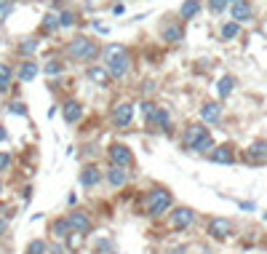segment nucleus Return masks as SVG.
<instances>
[{
	"instance_id": "1",
	"label": "nucleus",
	"mask_w": 267,
	"mask_h": 254,
	"mask_svg": "<svg viewBox=\"0 0 267 254\" xmlns=\"http://www.w3.org/2000/svg\"><path fill=\"white\" fill-rule=\"evenodd\" d=\"M102 59H104V67L107 73L112 75V80H123L126 75L131 73V54L126 45L120 43H110L102 49Z\"/></svg>"
},
{
	"instance_id": "2",
	"label": "nucleus",
	"mask_w": 267,
	"mask_h": 254,
	"mask_svg": "<svg viewBox=\"0 0 267 254\" xmlns=\"http://www.w3.org/2000/svg\"><path fill=\"white\" fill-rule=\"evenodd\" d=\"M171 206H174V195H171L168 188H153L147 193V198H144V212H147V217H153V219L168 214Z\"/></svg>"
},
{
	"instance_id": "3",
	"label": "nucleus",
	"mask_w": 267,
	"mask_h": 254,
	"mask_svg": "<svg viewBox=\"0 0 267 254\" xmlns=\"http://www.w3.org/2000/svg\"><path fill=\"white\" fill-rule=\"evenodd\" d=\"M67 56L72 62H94L99 56V43L88 35H78L67 43Z\"/></svg>"
},
{
	"instance_id": "4",
	"label": "nucleus",
	"mask_w": 267,
	"mask_h": 254,
	"mask_svg": "<svg viewBox=\"0 0 267 254\" xmlns=\"http://www.w3.org/2000/svg\"><path fill=\"white\" fill-rule=\"evenodd\" d=\"M67 222H69V227H72V233H75V236H86V233H91V230H94L91 214L83 212V209L69 212V214H67Z\"/></svg>"
},
{
	"instance_id": "5",
	"label": "nucleus",
	"mask_w": 267,
	"mask_h": 254,
	"mask_svg": "<svg viewBox=\"0 0 267 254\" xmlns=\"http://www.w3.org/2000/svg\"><path fill=\"white\" fill-rule=\"evenodd\" d=\"M107 158H110V164H112V166H123V169H129V166L134 164V153H131V147H129V145H120V142L110 145Z\"/></svg>"
},
{
	"instance_id": "6",
	"label": "nucleus",
	"mask_w": 267,
	"mask_h": 254,
	"mask_svg": "<svg viewBox=\"0 0 267 254\" xmlns=\"http://www.w3.org/2000/svg\"><path fill=\"white\" fill-rule=\"evenodd\" d=\"M168 225L174 230H187V227L195 225V212L187 209V206H177V209L168 214Z\"/></svg>"
},
{
	"instance_id": "7",
	"label": "nucleus",
	"mask_w": 267,
	"mask_h": 254,
	"mask_svg": "<svg viewBox=\"0 0 267 254\" xmlns=\"http://www.w3.org/2000/svg\"><path fill=\"white\" fill-rule=\"evenodd\" d=\"M208 236L214 241H227L233 236V222L227 217H211L208 219Z\"/></svg>"
},
{
	"instance_id": "8",
	"label": "nucleus",
	"mask_w": 267,
	"mask_h": 254,
	"mask_svg": "<svg viewBox=\"0 0 267 254\" xmlns=\"http://www.w3.org/2000/svg\"><path fill=\"white\" fill-rule=\"evenodd\" d=\"M206 134H208L206 123H190L187 129H184V134H182V147H184V150H190V153H192V147L198 145Z\"/></svg>"
},
{
	"instance_id": "9",
	"label": "nucleus",
	"mask_w": 267,
	"mask_h": 254,
	"mask_svg": "<svg viewBox=\"0 0 267 254\" xmlns=\"http://www.w3.org/2000/svg\"><path fill=\"white\" fill-rule=\"evenodd\" d=\"M131 121H134V105L131 102H118L112 107V126L115 129H126Z\"/></svg>"
},
{
	"instance_id": "10",
	"label": "nucleus",
	"mask_w": 267,
	"mask_h": 254,
	"mask_svg": "<svg viewBox=\"0 0 267 254\" xmlns=\"http://www.w3.org/2000/svg\"><path fill=\"white\" fill-rule=\"evenodd\" d=\"M246 160L251 166H264L267 164V140H257L251 142L246 150Z\"/></svg>"
},
{
	"instance_id": "11",
	"label": "nucleus",
	"mask_w": 267,
	"mask_h": 254,
	"mask_svg": "<svg viewBox=\"0 0 267 254\" xmlns=\"http://www.w3.org/2000/svg\"><path fill=\"white\" fill-rule=\"evenodd\" d=\"M160 38H163L166 43H182L184 40V27H182V21H163V27H160Z\"/></svg>"
},
{
	"instance_id": "12",
	"label": "nucleus",
	"mask_w": 267,
	"mask_h": 254,
	"mask_svg": "<svg viewBox=\"0 0 267 254\" xmlns=\"http://www.w3.org/2000/svg\"><path fill=\"white\" fill-rule=\"evenodd\" d=\"M80 184L83 188H96V184L102 182V169L96 164H86L83 169H80V174H78Z\"/></svg>"
},
{
	"instance_id": "13",
	"label": "nucleus",
	"mask_w": 267,
	"mask_h": 254,
	"mask_svg": "<svg viewBox=\"0 0 267 254\" xmlns=\"http://www.w3.org/2000/svg\"><path fill=\"white\" fill-rule=\"evenodd\" d=\"M208 160L222 164V166L235 164V150H233V145H219V147H214L211 153H208Z\"/></svg>"
},
{
	"instance_id": "14",
	"label": "nucleus",
	"mask_w": 267,
	"mask_h": 254,
	"mask_svg": "<svg viewBox=\"0 0 267 254\" xmlns=\"http://www.w3.org/2000/svg\"><path fill=\"white\" fill-rule=\"evenodd\" d=\"M86 75H88L91 83L99 86V88H107L110 80H112V75L107 73V67H104V64H91L88 70H86Z\"/></svg>"
},
{
	"instance_id": "15",
	"label": "nucleus",
	"mask_w": 267,
	"mask_h": 254,
	"mask_svg": "<svg viewBox=\"0 0 267 254\" xmlns=\"http://www.w3.org/2000/svg\"><path fill=\"white\" fill-rule=\"evenodd\" d=\"M230 14H233V21H249L254 16L251 0H235V3H230Z\"/></svg>"
},
{
	"instance_id": "16",
	"label": "nucleus",
	"mask_w": 267,
	"mask_h": 254,
	"mask_svg": "<svg viewBox=\"0 0 267 254\" xmlns=\"http://www.w3.org/2000/svg\"><path fill=\"white\" fill-rule=\"evenodd\" d=\"M38 73H43V67L35 62V59H25L19 64V70H16V78L21 80V83H30V80L38 78Z\"/></svg>"
},
{
	"instance_id": "17",
	"label": "nucleus",
	"mask_w": 267,
	"mask_h": 254,
	"mask_svg": "<svg viewBox=\"0 0 267 254\" xmlns=\"http://www.w3.org/2000/svg\"><path fill=\"white\" fill-rule=\"evenodd\" d=\"M62 115H64V121L69 126H75L80 118H83V105H80L78 99H67L64 105H62Z\"/></svg>"
},
{
	"instance_id": "18",
	"label": "nucleus",
	"mask_w": 267,
	"mask_h": 254,
	"mask_svg": "<svg viewBox=\"0 0 267 254\" xmlns=\"http://www.w3.org/2000/svg\"><path fill=\"white\" fill-rule=\"evenodd\" d=\"M104 177H107L110 188H126V184H129V171H126L123 166H112L110 164V169L104 171Z\"/></svg>"
},
{
	"instance_id": "19",
	"label": "nucleus",
	"mask_w": 267,
	"mask_h": 254,
	"mask_svg": "<svg viewBox=\"0 0 267 254\" xmlns=\"http://www.w3.org/2000/svg\"><path fill=\"white\" fill-rule=\"evenodd\" d=\"M219 118H222V105H219V102H206L201 107V121L203 123H219Z\"/></svg>"
},
{
	"instance_id": "20",
	"label": "nucleus",
	"mask_w": 267,
	"mask_h": 254,
	"mask_svg": "<svg viewBox=\"0 0 267 254\" xmlns=\"http://www.w3.org/2000/svg\"><path fill=\"white\" fill-rule=\"evenodd\" d=\"M150 126L158 129V131H168L171 129V112L166 107H158L155 115H153V121H150Z\"/></svg>"
},
{
	"instance_id": "21",
	"label": "nucleus",
	"mask_w": 267,
	"mask_h": 254,
	"mask_svg": "<svg viewBox=\"0 0 267 254\" xmlns=\"http://www.w3.org/2000/svg\"><path fill=\"white\" fill-rule=\"evenodd\" d=\"M198 14H201V0H184V3H182V8H179V16H182L184 21L195 19Z\"/></svg>"
},
{
	"instance_id": "22",
	"label": "nucleus",
	"mask_w": 267,
	"mask_h": 254,
	"mask_svg": "<svg viewBox=\"0 0 267 254\" xmlns=\"http://www.w3.org/2000/svg\"><path fill=\"white\" fill-rule=\"evenodd\" d=\"M233 91H235V78H233V75H225V78L216 83V94L222 97V99H227Z\"/></svg>"
},
{
	"instance_id": "23",
	"label": "nucleus",
	"mask_w": 267,
	"mask_h": 254,
	"mask_svg": "<svg viewBox=\"0 0 267 254\" xmlns=\"http://www.w3.org/2000/svg\"><path fill=\"white\" fill-rule=\"evenodd\" d=\"M11 78H14V70L6 62H0V94H6L11 88Z\"/></svg>"
},
{
	"instance_id": "24",
	"label": "nucleus",
	"mask_w": 267,
	"mask_h": 254,
	"mask_svg": "<svg viewBox=\"0 0 267 254\" xmlns=\"http://www.w3.org/2000/svg\"><path fill=\"white\" fill-rule=\"evenodd\" d=\"M56 30H62L59 14H56V11H48V14L43 16V32H56Z\"/></svg>"
},
{
	"instance_id": "25",
	"label": "nucleus",
	"mask_w": 267,
	"mask_h": 254,
	"mask_svg": "<svg viewBox=\"0 0 267 254\" xmlns=\"http://www.w3.org/2000/svg\"><path fill=\"white\" fill-rule=\"evenodd\" d=\"M35 51H38V38H25L16 45V54H21V56H32Z\"/></svg>"
},
{
	"instance_id": "26",
	"label": "nucleus",
	"mask_w": 267,
	"mask_h": 254,
	"mask_svg": "<svg viewBox=\"0 0 267 254\" xmlns=\"http://www.w3.org/2000/svg\"><path fill=\"white\" fill-rule=\"evenodd\" d=\"M214 147H216V145H214V136H211V134H206L203 140H201L198 145L192 147V153H198V155H208V153H211Z\"/></svg>"
},
{
	"instance_id": "27",
	"label": "nucleus",
	"mask_w": 267,
	"mask_h": 254,
	"mask_svg": "<svg viewBox=\"0 0 267 254\" xmlns=\"http://www.w3.org/2000/svg\"><path fill=\"white\" fill-rule=\"evenodd\" d=\"M51 230H54L56 238H69V233H72V227H69L67 217H64V219H56V222L51 225Z\"/></svg>"
},
{
	"instance_id": "28",
	"label": "nucleus",
	"mask_w": 267,
	"mask_h": 254,
	"mask_svg": "<svg viewBox=\"0 0 267 254\" xmlns=\"http://www.w3.org/2000/svg\"><path fill=\"white\" fill-rule=\"evenodd\" d=\"M78 14L75 11H69V8H64V11H59V25H62V30H67V27H75L78 25Z\"/></svg>"
},
{
	"instance_id": "29",
	"label": "nucleus",
	"mask_w": 267,
	"mask_h": 254,
	"mask_svg": "<svg viewBox=\"0 0 267 254\" xmlns=\"http://www.w3.org/2000/svg\"><path fill=\"white\" fill-rule=\"evenodd\" d=\"M219 32H222L225 40H233V38H238V32H240V21H225Z\"/></svg>"
},
{
	"instance_id": "30",
	"label": "nucleus",
	"mask_w": 267,
	"mask_h": 254,
	"mask_svg": "<svg viewBox=\"0 0 267 254\" xmlns=\"http://www.w3.org/2000/svg\"><path fill=\"white\" fill-rule=\"evenodd\" d=\"M25 254H48V244H45L43 238H35V241H30V244H27Z\"/></svg>"
},
{
	"instance_id": "31",
	"label": "nucleus",
	"mask_w": 267,
	"mask_h": 254,
	"mask_svg": "<svg viewBox=\"0 0 267 254\" xmlns=\"http://www.w3.org/2000/svg\"><path fill=\"white\" fill-rule=\"evenodd\" d=\"M155 110H158V105L155 102H150V99H144L142 105H139V112H142V118H144V123H150L153 121V115H155Z\"/></svg>"
},
{
	"instance_id": "32",
	"label": "nucleus",
	"mask_w": 267,
	"mask_h": 254,
	"mask_svg": "<svg viewBox=\"0 0 267 254\" xmlns=\"http://www.w3.org/2000/svg\"><path fill=\"white\" fill-rule=\"evenodd\" d=\"M62 70H64V64H62V62H56V59H51V62H45V64H43V73H45V75H51V78H54V75H62Z\"/></svg>"
},
{
	"instance_id": "33",
	"label": "nucleus",
	"mask_w": 267,
	"mask_h": 254,
	"mask_svg": "<svg viewBox=\"0 0 267 254\" xmlns=\"http://www.w3.org/2000/svg\"><path fill=\"white\" fill-rule=\"evenodd\" d=\"M227 6H230V0H208V11L211 14H222Z\"/></svg>"
},
{
	"instance_id": "34",
	"label": "nucleus",
	"mask_w": 267,
	"mask_h": 254,
	"mask_svg": "<svg viewBox=\"0 0 267 254\" xmlns=\"http://www.w3.org/2000/svg\"><path fill=\"white\" fill-rule=\"evenodd\" d=\"M8 112L11 115H27V105H25V102H11V105H8Z\"/></svg>"
},
{
	"instance_id": "35",
	"label": "nucleus",
	"mask_w": 267,
	"mask_h": 254,
	"mask_svg": "<svg viewBox=\"0 0 267 254\" xmlns=\"http://www.w3.org/2000/svg\"><path fill=\"white\" fill-rule=\"evenodd\" d=\"M11 11H14V0H3V3H0V21H3Z\"/></svg>"
},
{
	"instance_id": "36",
	"label": "nucleus",
	"mask_w": 267,
	"mask_h": 254,
	"mask_svg": "<svg viewBox=\"0 0 267 254\" xmlns=\"http://www.w3.org/2000/svg\"><path fill=\"white\" fill-rule=\"evenodd\" d=\"M11 164H14V158H11L8 153H0V171H8Z\"/></svg>"
},
{
	"instance_id": "37",
	"label": "nucleus",
	"mask_w": 267,
	"mask_h": 254,
	"mask_svg": "<svg viewBox=\"0 0 267 254\" xmlns=\"http://www.w3.org/2000/svg\"><path fill=\"white\" fill-rule=\"evenodd\" d=\"M6 230H8V219H6V217H0V236H3Z\"/></svg>"
},
{
	"instance_id": "38",
	"label": "nucleus",
	"mask_w": 267,
	"mask_h": 254,
	"mask_svg": "<svg viewBox=\"0 0 267 254\" xmlns=\"http://www.w3.org/2000/svg\"><path fill=\"white\" fill-rule=\"evenodd\" d=\"M6 140H8V131L3 129V126H0V142H6Z\"/></svg>"
},
{
	"instance_id": "39",
	"label": "nucleus",
	"mask_w": 267,
	"mask_h": 254,
	"mask_svg": "<svg viewBox=\"0 0 267 254\" xmlns=\"http://www.w3.org/2000/svg\"><path fill=\"white\" fill-rule=\"evenodd\" d=\"M0 195H3V182H0Z\"/></svg>"
},
{
	"instance_id": "40",
	"label": "nucleus",
	"mask_w": 267,
	"mask_h": 254,
	"mask_svg": "<svg viewBox=\"0 0 267 254\" xmlns=\"http://www.w3.org/2000/svg\"><path fill=\"white\" fill-rule=\"evenodd\" d=\"M230 3H235V0H230Z\"/></svg>"
}]
</instances>
